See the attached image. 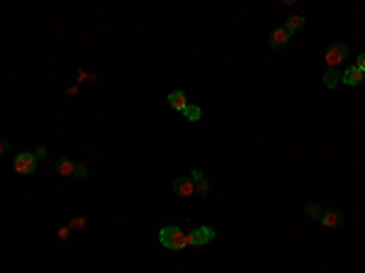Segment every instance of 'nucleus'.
I'll list each match as a JSON object with an SVG mask.
<instances>
[{"label": "nucleus", "instance_id": "0eeeda50", "mask_svg": "<svg viewBox=\"0 0 365 273\" xmlns=\"http://www.w3.org/2000/svg\"><path fill=\"white\" fill-rule=\"evenodd\" d=\"M76 171H78V164L71 161V159H58L56 161V173L58 176H66V178H76Z\"/></svg>", "mask_w": 365, "mask_h": 273}, {"label": "nucleus", "instance_id": "20e7f679", "mask_svg": "<svg viewBox=\"0 0 365 273\" xmlns=\"http://www.w3.org/2000/svg\"><path fill=\"white\" fill-rule=\"evenodd\" d=\"M290 37H292V34L285 30V27H278V30L270 32V37H268V44H270V49H282V47H287Z\"/></svg>", "mask_w": 365, "mask_h": 273}, {"label": "nucleus", "instance_id": "412c9836", "mask_svg": "<svg viewBox=\"0 0 365 273\" xmlns=\"http://www.w3.org/2000/svg\"><path fill=\"white\" fill-rule=\"evenodd\" d=\"M34 154H37V159H47V147H39Z\"/></svg>", "mask_w": 365, "mask_h": 273}, {"label": "nucleus", "instance_id": "1a4fd4ad", "mask_svg": "<svg viewBox=\"0 0 365 273\" xmlns=\"http://www.w3.org/2000/svg\"><path fill=\"white\" fill-rule=\"evenodd\" d=\"M178 232H180V227H173V224H170V227H163V229L158 232V242L163 244L166 249H170V244H173V239H175Z\"/></svg>", "mask_w": 365, "mask_h": 273}, {"label": "nucleus", "instance_id": "f8f14e48", "mask_svg": "<svg viewBox=\"0 0 365 273\" xmlns=\"http://www.w3.org/2000/svg\"><path fill=\"white\" fill-rule=\"evenodd\" d=\"M305 22H307V20H305L302 15H292V17H290V20H287V22H285L282 27L290 32V34H295V32H300L302 27H305Z\"/></svg>", "mask_w": 365, "mask_h": 273}, {"label": "nucleus", "instance_id": "6ab92c4d", "mask_svg": "<svg viewBox=\"0 0 365 273\" xmlns=\"http://www.w3.org/2000/svg\"><path fill=\"white\" fill-rule=\"evenodd\" d=\"M88 176V166L85 164H78V171H76V178H85Z\"/></svg>", "mask_w": 365, "mask_h": 273}, {"label": "nucleus", "instance_id": "4be33fe9", "mask_svg": "<svg viewBox=\"0 0 365 273\" xmlns=\"http://www.w3.org/2000/svg\"><path fill=\"white\" fill-rule=\"evenodd\" d=\"M7 149H10V142H7V139H2V142H0V152L5 154Z\"/></svg>", "mask_w": 365, "mask_h": 273}, {"label": "nucleus", "instance_id": "5701e85b", "mask_svg": "<svg viewBox=\"0 0 365 273\" xmlns=\"http://www.w3.org/2000/svg\"><path fill=\"white\" fill-rule=\"evenodd\" d=\"M76 93H78V88H76V86H73V88H68V91H66V95H71V98H73V95H76Z\"/></svg>", "mask_w": 365, "mask_h": 273}, {"label": "nucleus", "instance_id": "6e6552de", "mask_svg": "<svg viewBox=\"0 0 365 273\" xmlns=\"http://www.w3.org/2000/svg\"><path fill=\"white\" fill-rule=\"evenodd\" d=\"M217 237V232L212 227H197L193 229V239H195V246H202V244H209Z\"/></svg>", "mask_w": 365, "mask_h": 273}, {"label": "nucleus", "instance_id": "f03ea898", "mask_svg": "<svg viewBox=\"0 0 365 273\" xmlns=\"http://www.w3.org/2000/svg\"><path fill=\"white\" fill-rule=\"evenodd\" d=\"M326 68H338L343 61L348 59V47L343 44V42H336V44H331L329 49H326Z\"/></svg>", "mask_w": 365, "mask_h": 273}, {"label": "nucleus", "instance_id": "7ed1b4c3", "mask_svg": "<svg viewBox=\"0 0 365 273\" xmlns=\"http://www.w3.org/2000/svg\"><path fill=\"white\" fill-rule=\"evenodd\" d=\"M173 190H175V195H180V198H190V195H197L193 178H175V181H173Z\"/></svg>", "mask_w": 365, "mask_h": 273}, {"label": "nucleus", "instance_id": "39448f33", "mask_svg": "<svg viewBox=\"0 0 365 273\" xmlns=\"http://www.w3.org/2000/svg\"><path fill=\"white\" fill-rule=\"evenodd\" d=\"M365 78V73L361 68H356V66H348L343 73H341V83H346V86H361Z\"/></svg>", "mask_w": 365, "mask_h": 273}, {"label": "nucleus", "instance_id": "dca6fc26", "mask_svg": "<svg viewBox=\"0 0 365 273\" xmlns=\"http://www.w3.org/2000/svg\"><path fill=\"white\" fill-rule=\"evenodd\" d=\"M195 190H197V195H200V198H205V195H209V181H207V178H202V181H197V183H195Z\"/></svg>", "mask_w": 365, "mask_h": 273}, {"label": "nucleus", "instance_id": "423d86ee", "mask_svg": "<svg viewBox=\"0 0 365 273\" xmlns=\"http://www.w3.org/2000/svg\"><path fill=\"white\" fill-rule=\"evenodd\" d=\"M190 103H188V95L183 91H173L168 95V108L170 110H175V112H185V108H188Z\"/></svg>", "mask_w": 365, "mask_h": 273}, {"label": "nucleus", "instance_id": "9b49d317", "mask_svg": "<svg viewBox=\"0 0 365 273\" xmlns=\"http://www.w3.org/2000/svg\"><path fill=\"white\" fill-rule=\"evenodd\" d=\"M341 219H343L341 210H326V213L321 215V224H324V227H338Z\"/></svg>", "mask_w": 365, "mask_h": 273}, {"label": "nucleus", "instance_id": "f3484780", "mask_svg": "<svg viewBox=\"0 0 365 273\" xmlns=\"http://www.w3.org/2000/svg\"><path fill=\"white\" fill-rule=\"evenodd\" d=\"M58 239H61V242H66V239H68V237H71V227H68V224H66V227H61V229H58V234H56Z\"/></svg>", "mask_w": 365, "mask_h": 273}, {"label": "nucleus", "instance_id": "ddd939ff", "mask_svg": "<svg viewBox=\"0 0 365 273\" xmlns=\"http://www.w3.org/2000/svg\"><path fill=\"white\" fill-rule=\"evenodd\" d=\"M183 115H185L188 122H200L202 120V108H200V105H188Z\"/></svg>", "mask_w": 365, "mask_h": 273}, {"label": "nucleus", "instance_id": "9d476101", "mask_svg": "<svg viewBox=\"0 0 365 273\" xmlns=\"http://www.w3.org/2000/svg\"><path fill=\"white\" fill-rule=\"evenodd\" d=\"M338 83H341V71H338V68H326V71H324V86H326L329 91H334Z\"/></svg>", "mask_w": 365, "mask_h": 273}, {"label": "nucleus", "instance_id": "f257e3e1", "mask_svg": "<svg viewBox=\"0 0 365 273\" xmlns=\"http://www.w3.org/2000/svg\"><path fill=\"white\" fill-rule=\"evenodd\" d=\"M37 166H39V159H37V154H32V152H20L12 159V168H15V173H20V176L34 173Z\"/></svg>", "mask_w": 365, "mask_h": 273}, {"label": "nucleus", "instance_id": "2eb2a0df", "mask_svg": "<svg viewBox=\"0 0 365 273\" xmlns=\"http://www.w3.org/2000/svg\"><path fill=\"white\" fill-rule=\"evenodd\" d=\"M85 224H88V219L85 217H73L71 222H68V227H71V232H81V229H85Z\"/></svg>", "mask_w": 365, "mask_h": 273}, {"label": "nucleus", "instance_id": "4468645a", "mask_svg": "<svg viewBox=\"0 0 365 273\" xmlns=\"http://www.w3.org/2000/svg\"><path fill=\"white\" fill-rule=\"evenodd\" d=\"M305 213H307L309 219H321V215H324V210H321V205H319V203H307Z\"/></svg>", "mask_w": 365, "mask_h": 273}, {"label": "nucleus", "instance_id": "a211bd4d", "mask_svg": "<svg viewBox=\"0 0 365 273\" xmlns=\"http://www.w3.org/2000/svg\"><path fill=\"white\" fill-rule=\"evenodd\" d=\"M78 81H95V73H85L83 68H78Z\"/></svg>", "mask_w": 365, "mask_h": 273}, {"label": "nucleus", "instance_id": "aec40b11", "mask_svg": "<svg viewBox=\"0 0 365 273\" xmlns=\"http://www.w3.org/2000/svg\"><path fill=\"white\" fill-rule=\"evenodd\" d=\"M356 68H361V71L365 73V54H361V56L356 59Z\"/></svg>", "mask_w": 365, "mask_h": 273}]
</instances>
